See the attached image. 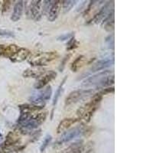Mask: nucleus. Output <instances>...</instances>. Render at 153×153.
<instances>
[{
  "label": "nucleus",
  "instance_id": "obj_1",
  "mask_svg": "<svg viewBox=\"0 0 153 153\" xmlns=\"http://www.w3.org/2000/svg\"><path fill=\"white\" fill-rule=\"evenodd\" d=\"M47 118V113H20L18 119L19 129L23 134L37 129Z\"/></svg>",
  "mask_w": 153,
  "mask_h": 153
},
{
  "label": "nucleus",
  "instance_id": "obj_2",
  "mask_svg": "<svg viewBox=\"0 0 153 153\" xmlns=\"http://www.w3.org/2000/svg\"><path fill=\"white\" fill-rule=\"evenodd\" d=\"M114 84V75L110 71H104L91 76L82 83L84 87H96L104 88Z\"/></svg>",
  "mask_w": 153,
  "mask_h": 153
},
{
  "label": "nucleus",
  "instance_id": "obj_3",
  "mask_svg": "<svg viewBox=\"0 0 153 153\" xmlns=\"http://www.w3.org/2000/svg\"><path fill=\"white\" fill-rule=\"evenodd\" d=\"M103 99V96L98 94H95L89 103L80 107L76 112L78 119H82L85 123H89L94 116V113L99 108V105Z\"/></svg>",
  "mask_w": 153,
  "mask_h": 153
},
{
  "label": "nucleus",
  "instance_id": "obj_4",
  "mask_svg": "<svg viewBox=\"0 0 153 153\" xmlns=\"http://www.w3.org/2000/svg\"><path fill=\"white\" fill-rule=\"evenodd\" d=\"M59 57L57 51H46L33 54L28 59V63L33 67H41L48 65V64L54 61Z\"/></svg>",
  "mask_w": 153,
  "mask_h": 153
},
{
  "label": "nucleus",
  "instance_id": "obj_5",
  "mask_svg": "<svg viewBox=\"0 0 153 153\" xmlns=\"http://www.w3.org/2000/svg\"><path fill=\"white\" fill-rule=\"evenodd\" d=\"M84 131H85V127L83 124L76 126L74 127L71 129H68L67 131L63 132V134L60 136L59 139H57L55 143V146H61L64 143L71 141L75 138L78 137V136H81L82 134H84L85 132Z\"/></svg>",
  "mask_w": 153,
  "mask_h": 153
},
{
  "label": "nucleus",
  "instance_id": "obj_6",
  "mask_svg": "<svg viewBox=\"0 0 153 153\" xmlns=\"http://www.w3.org/2000/svg\"><path fill=\"white\" fill-rule=\"evenodd\" d=\"M52 95V89L51 86H47L41 89L39 91L34 93L29 97V101L32 104L38 105V106H43V103H45L51 97Z\"/></svg>",
  "mask_w": 153,
  "mask_h": 153
},
{
  "label": "nucleus",
  "instance_id": "obj_7",
  "mask_svg": "<svg viewBox=\"0 0 153 153\" xmlns=\"http://www.w3.org/2000/svg\"><path fill=\"white\" fill-rule=\"evenodd\" d=\"M44 14V2L32 1L27 9V16L30 19L38 20Z\"/></svg>",
  "mask_w": 153,
  "mask_h": 153
},
{
  "label": "nucleus",
  "instance_id": "obj_8",
  "mask_svg": "<svg viewBox=\"0 0 153 153\" xmlns=\"http://www.w3.org/2000/svg\"><path fill=\"white\" fill-rule=\"evenodd\" d=\"M93 94L92 90H77L69 94L65 99V106H70L73 103H77L83 98L88 97Z\"/></svg>",
  "mask_w": 153,
  "mask_h": 153
},
{
  "label": "nucleus",
  "instance_id": "obj_9",
  "mask_svg": "<svg viewBox=\"0 0 153 153\" xmlns=\"http://www.w3.org/2000/svg\"><path fill=\"white\" fill-rule=\"evenodd\" d=\"M113 2H109L106 4V5L103 6L102 9H100L97 14L94 16V19H93V22H94V23L96 24H98V23L101 22H104L106 19H107L110 15L111 14L112 12H114L113 9H114V4Z\"/></svg>",
  "mask_w": 153,
  "mask_h": 153
},
{
  "label": "nucleus",
  "instance_id": "obj_10",
  "mask_svg": "<svg viewBox=\"0 0 153 153\" xmlns=\"http://www.w3.org/2000/svg\"><path fill=\"white\" fill-rule=\"evenodd\" d=\"M57 73L54 71H49L45 72L42 76H40L37 82L34 85V87L37 90H41V89L45 87L51 81H52L54 79L56 78Z\"/></svg>",
  "mask_w": 153,
  "mask_h": 153
},
{
  "label": "nucleus",
  "instance_id": "obj_11",
  "mask_svg": "<svg viewBox=\"0 0 153 153\" xmlns=\"http://www.w3.org/2000/svg\"><path fill=\"white\" fill-rule=\"evenodd\" d=\"M114 64V59L113 58H106V59L100 60L97 62L94 63V65L91 66V68L89 69L90 73H95L98 72L101 70H104L107 68H110V66Z\"/></svg>",
  "mask_w": 153,
  "mask_h": 153
},
{
  "label": "nucleus",
  "instance_id": "obj_12",
  "mask_svg": "<svg viewBox=\"0 0 153 153\" xmlns=\"http://www.w3.org/2000/svg\"><path fill=\"white\" fill-rule=\"evenodd\" d=\"M62 1H52L49 10L48 12V19L50 22L55 21L57 18L58 17Z\"/></svg>",
  "mask_w": 153,
  "mask_h": 153
},
{
  "label": "nucleus",
  "instance_id": "obj_13",
  "mask_svg": "<svg viewBox=\"0 0 153 153\" xmlns=\"http://www.w3.org/2000/svg\"><path fill=\"white\" fill-rule=\"evenodd\" d=\"M45 73V69L39 67L28 68L22 73V76L25 78H39Z\"/></svg>",
  "mask_w": 153,
  "mask_h": 153
},
{
  "label": "nucleus",
  "instance_id": "obj_14",
  "mask_svg": "<svg viewBox=\"0 0 153 153\" xmlns=\"http://www.w3.org/2000/svg\"><path fill=\"white\" fill-rule=\"evenodd\" d=\"M19 49V47L16 45H0V56L2 57H8L10 59L12 56L14 55L18 50Z\"/></svg>",
  "mask_w": 153,
  "mask_h": 153
},
{
  "label": "nucleus",
  "instance_id": "obj_15",
  "mask_svg": "<svg viewBox=\"0 0 153 153\" xmlns=\"http://www.w3.org/2000/svg\"><path fill=\"white\" fill-rule=\"evenodd\" d=\"M31 51L28 49L24 48H19V50L16 51V54L10 58L12 62L19 63L22 62L25 60H26L29 57Z\"/></svg>",
  "mask_w": 153,
  "mask_h": 153
},
{
  "label": "nucleus",
  "instance_id": "obj_16",
  "mask_svg": "<svg viewBox=\"0 0 153 153\" xmlns=\"http://www.w3.org/2000/svg\"><path fill=\"white\" fill-rule=\"evenodd\" d=\"M79 120L78 118H66L61 120L59 123L57 128V133H62V132H65L68 130L70 127L76 123Z\"/></svg>",
  "mask_w": 153,
  "mask_h": 153
},
{
  "label": "nucleus",
  "instance_id": "obj_17",
  "mask_svg": "<svg viewBox=\"0 0 153 153\" xmlns=\"http://www.w3.org/2000/svg\"><path fill=\"white\" fill-rule=\"evenodd\" d=\"M24 11V3L23 1H18L14 5L13 12L11 16V20L12 22H17L21 19Z\"/></svg>",
  "mask_w": 153,
  "mask_h": 153
},
{
  "label": "nucleus",
  "instance_id": "obj_18",
  "mask_svg": "<svg viewBox=\"0 0 153 153\" xmlns=\"http://www.w3.org/2000/svg\"><path fill=\"white\" fill-rule=\"evenodd\" d=\"M86 61H87V58H86L84 56H79V57H76V59H75L74 61H73V63L71 64V70L73 72H76L79 69H80L82 67L85 65Z\"/></svg>",
  "mask_w": 153,
  "mask_h": 153
},
{
  "label": "nucleus",
  "instance_id": "obj_19",
  "mask_svg": "<svg viewBox=\"0 0 153 153\" xmlns=\"http://www.w3.org/2000/svg\"><path fill=\"white\" fill-rule=\"evenodd\" d=\"M66 79H67V77H65V78L63 80V81L61 82V85L57 87V91H56L55 94H54V100H53V106H54L57 104V100H58V99H59L60 95L61 94V91H62V90H63V86H64V84H65V80H66Z\"/></svg>",
  "mask_w": 153,
  "mask_h": 153
},
{
  "label": "nucleus",
  "instance_id": "obj_20",
  "mask_svg": "<svg viewBox=\"0 0 153 153\" xmlns=\"http://www.w3.org/2000/svg\"><path fill=\"white\" fill-rule=\"evenodd\" d=\"M62 2L63 10H64L65 13H67L73 8V6L76 4V1H62Z\"/></svg>",
  "mask_w": 153,
  "mask_h": 153
},
{
  "label": "nucleus",
  "instance_id": "obj_21",
  "mask_svg": "<svg viewBox=\"0 0 153 153\" xmlns=\"http://www.w3.org/2000/svg\"><path fill=\"white\" fill-rule=\"evenodd\" d=\"M78 47V43L74 38H71L67 43V51H71Z\"/></svg>",
  "mask_w": 153,
  "mask_h": 153
},
{
  "label": "nucleus",
  "instance_id": "obj_22",
  "mask_svg": "<svg viewBox=\"0 0 153 153\" xmlns=\"http://www.w3.org/2000/svg\"><path fill=\"white\" fill-rule=\"evenodd\" d=\"M51 139H52L51 136H50V135H48V136H46L45 139H44L43 143H42V145L40 148V151L42 152H43L46 149V148H47L48 146V145L50 144L51 141Z\"/></svg>",
  "mask_w": 153,
  "mask_h": 153
},
{
  "label": "nucleus",
  "instance_id": "obj_23",
  "mask_svg": "<svg viewBox=\"0 0 153 153\" xmlns=\"http://www.w3.org/2000/svg\"><path fill=\"white\" fill-rule=\"evenodd\" d=\"M74 36V33H68V34H64V35H60L58 38H57V41H65V40H70L71 38H73Z\"/></svg>",
  "mask_w": 153,
  "mask_h": 153
},
{
  "label": "nucleus",
  "instance_id": "obj_24",
  "mask_svg": "<svg viewBox=\"0 0 153 153\" xmlns=\"http://www.w3.org/2000/svg\"><path fill=\"white\" fill-rule=\"evenodd\" d=\"M71 54H67L66 56H65L64 58H63V60L61 61V65H60L59 67V70H60V71H62L63 69L65 68V65H66V63L68 62V61L69 60V58L71 57Z\"/></svg>",
  "mask_w": 153,
  "mask_h": 153
},
{
  "label": "nucleus",
  "instance_id": "obj_25",
  "mask_svg": "<svg viewBox=\"0 0 153 153\" xmlns=\"http://www.w3.org/2000/svg\"><path fill=\"white\" fill-rule=\"evenodd\" d=\"M12 1H4L3 3H2V12H6L9 11V8L11 6V4H12Z\"/></svg>",
  "mask_w": 153,
  "mask_h": 153
},
{
  "label": "nucleus",
  "instance_id": "obj_26",
  "mask_svg": "<svg viewBox=\"0 0 153 153\" xmlns=\"http://www.w3.org/2000/svg\"><path fill=\"white\" fill-rule=\"evenodd\" d=\"M113 92H114V87H108V88L103 89V91H101L100 92H99V94L101 96H103L107 94H111V93Z\"/></svg>",
  "mask_w": 153,
  "mask_h": 153
},
{
  "label": "nucleus",
  "instance_id": "obj_27",
  "mask_svg": "<svg viewBox=\"0 0 153 153\" xmlns=\"http://www.w3.org/2000/svg\"><path fill=\"white\" fill-rule=\"evenodd\" d=\"M0 36L14 37L15 35L13 32H12V31H5V30H0Z\"/></svg>",
  "mask_w": 153,
  "mask_h": 153
},
{
  "label": "nucleus",
  "instance_id": "obj_28",
  "mask_svg": "<svg viewBox=\"0 0 153 153\" xmlns=\"http://www.w3.org/2000/svg\"><path fill=\"white\" fill-rule=\"evenodd\" d=\"M0 153H2V151H1V150H0Z\"/></svg>",
  "mask_w": 153,
  "mask_h": 153
}]
</instances>
